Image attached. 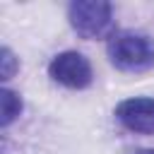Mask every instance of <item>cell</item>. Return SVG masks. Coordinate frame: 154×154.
<instances>
[{
	"label": "cell",
	"instance_id": "cell-1",
	"mask_svg": "<svg viewBox=\"0 0 154 154\" xmlns=\"http://www.w3.org/2000/svg\"><path fill=\"white\" fill-rule=\"evenodd\" d=\"M108 58L120 70L140 72L154 65V43L144 34L120 31L108 41Z\"/></svg>",
	"mask_w": 154,
	"mask_h": 154
},
{
	"label": "cell",
	"instance_id": "cell-5",
	"mask_svg": "<svg viewBox=\"0 0 154 154\" xmlns=\"http://www.w3.org/2000/svg\"><path fill=\"white\" fill-rule=\"evenodd\" d=\"M0 103H2V118H0V123H2V128H7V125L22 113V99H19L12 89H2Z\"/></svg>",
	"mask_w": 154,
	"mask_h": 154
},
{
	"label": "cell",
	"instance_id": "cell-2",
	"mask_svg": "<svg viewBox=\"0 0 154 154\" xmlns=\"http://www.w3.org/2000/svg\"><path fill=\"white\" fill-rule=\"evenodd\" d=\"M72 29L82 38H99L103 36L113 24V7L103 0H77L67 10Z\"/></svg>",
	"mask_w": 154,
	"mask_h": 154
},
{
	"label": "cell",
	"instance_id": "cell-7",
	"mask_svg": "<svg viewBox=\"0 0 154 154\" xmlns=\"http://www.w3.org/2000/svg\"><path fill=\"white\" fill-rule=\"evenodd\" d=\"M135 154H154V152H152V149H137Z\"/></svg>",
	"mask_w": 154,
	"mask_h": 154
},
{
	"label": "cell",
	"instance_id": "cell-4",
	"mask_svg": "<svg viewBox=\"0 0 154 154\" xmlns=\"http://www.w3.org/2000/svg\"><path fill=\"white\" fill-rule=\"evenodd\" d=\"M116 116L132 132H142V135L154 132V99H144V96L125 99L118 103Z\"/></svg>",
	"mask_w": 154,
	"mask_h": 154
},
{
	"label": "cell",
	"instance_id": "cell-3",
	"mask_svg": "<svg viewBox=\"0 0 154 154\" xmlns=\"http://www.w3.org/2000/svg\"><path fill=\"white\" fill-rule=\"evenodd\" d=\"M48 72L55 82L70 89H84L91 82V65L89 60L77 51H65L55 55L48 65Z\"/></svg>",
	"mask_w": 154,
	"mask_h": 154
},
{
	"label": "cell",
	"instance_id": "cell-6",
	"mask_svg": "<svg viewBox=\"0 0 154 154\" xmlns=\"http://www.w3.org/2000/svg\"><path fill=\"white\" fill-rule=\"evenodd\" d=\"M0 77L2 79H10L12 75H14V70H17V58L12 55V51L10 48H2L0 51Z\"/></svg>",
	"mask_w": 154,
	"mask_h": 154
}]
</instances>
